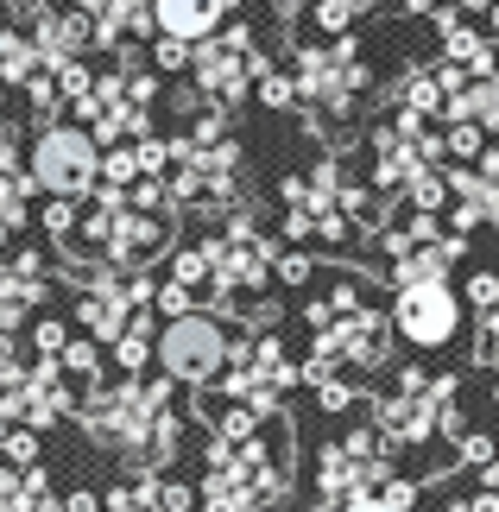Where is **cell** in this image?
Returning <instances> with one entry per match:
<instances>
[{
    "instance_id": "cell-1",
    "label": "cell",
    "mask_w": 499,
    "mask_h": 512,
    "mask_svg": "<svg viewBox=\"0 0 499 512\" xmlns=\"http://www.w3.org/2000/svg\"><path fill=\"white\" fill-rule=\"evenodd\" d=\"M171 386L165 373H139V380H127V373H114V380H95L83 392V405H76V418H83V430L102 449H114L133 475H165V468L177 462V449H184V411L171 405Z\"/></svg>"
},
{
    "instance_id": "cell-2",
    "label": "cell",
    "mask_w": 499,
    "mask_h": 512,
    "mask_svg": "<svg viewBox=\"0 0 499 512\" xmlns=\"http://www.w3.org/2000/svg\"><path fill=\"white\" fill-rule=\"evenodd\" d=\"M291 494V430L285 418H266V430L247 443H209L196 506L203 512H266Z\"/></svg>"
},
{
    "instance_id": "cell-3",
    "label": "cell",
    "mask_w": 499,
    "mask_h": 512,
    "mask_svg": "<svg viewBox=\"0 0 499 512\" xmlns=\"http://www.w3.org/2000/svg\"><path fill=\"white\" fill-rule=\"evenodd\" d=\"M26 171H32V184L45 196H70V203H83V196L102 184V146H95L89 127L51 121V127H38Z\"/></svg>"
},
{
    "instance_id": "cell-4",
    "label": "cell",
    "mask_w": 499,
    "mask_h": 512,
    "mask_svg": "<svg viewBox=\"0 0 499 512\" xmlns=\"http://www.w3.org/2000/svg\"><path fill=\"white\" fill-rule=\"evenodd\" d=\"M386 317H392V336L405 342V348H417V354H443V348L462 342L468 304H462V291H455L449 279H430V285L392 291Z\"/></svg>"
},
{
    "instance_id": "cell-5",
    "label": "cell",
    "mask_w": 499,
    "mask_h": 512,
    "mask_svg": "<svg viewBox=\"0 0 499 512\" xmlns=\"http://www.w3.org/2000/svg\"><path fill=\"white\" fill-rule=\"evenodd\" d=\"M228 354H234V336L222 329L215 310H190V317H171L158 329V373L177 380V386L209 392L215 373L228 367Z\"/></svg>"
},
{
    "instance_id": "cell-6",
    "label": "cell",
    "mask_w": 499,
    "mask_h": 512,
    "mask_svg": "<svg viewBox=\"0 0 499 512\" xmlns=\"http://www.w3.org/2000/svg\"><path fill=\"white\" fill-rule=\"evenodd\" d=\"M51 298V266L38 247L0 253V342H13L19 329H32V310H45Z\"/></svg>"
},
{
    "instance_id": "cell-7",
    "label": "cell",
    "mask_w": 499,
    "mask_h": 512,
    "mask_svg": "<svg viewBox=\"0 0 499 512\" xmlns=\"http://www.w3.org/2000/svg\"><path fill=\"white\" fill-rule=\"evenodd\" d=\"M386 475H392V462H367V456H354V449L335 437V443H323V456H316V500L342 506L354 494H373Z\"/></svg>"
},
{
    "instance_id": "cell-8",
    "label": "cell",
    "mask_w": 499,
    "mask_h": 512,
    "mask_svg": "<svg viewBox=\"0 0 499 512\" xmlns=\"http://www.w3.org/2000/svg\"><path fill=\"white\" fill-rule=\"evenodd\" d=\"M32 171L26 159H19V127L13 121H0V228H26L32 222Z\"/></svg>"
},
{
    "instance_id": "cell-9",
    "label": "cell",
    "mask_w": 499,
    "mask_h": 512,
    "mask_svg": "<svg viewBox=\"0 0 499 512\" xmlns=\"http://www.w3.org/2000/svg\"><path fill=\"white\" fill-rule=\"evenodd\" d=\"M152 19L165 38H184V45H203V38L222 32L228 0H152Z\"/></svg>"
},
{
    "instance_id": "cell-10",
    "label": "cell",
    "mask_w": 499,
    "mask_h": 512,
    "mask_svg": "<svg viewBox=\"0 0 499 512\" xmlns=\"http://www.w3.org/2000/svg\"><path fill=\"white\" fill-rule=\"evenodd\" d=\"M0 512H64L57 487L38 462H7L0 468Z\"/></svg>"
},
{
    "instance_id": "cell-11",
    "label": "cell",
    "mask_w": 499,
    "mask_h": 512,
    "mask_svg": "<svg viewBox=\"0 0 499 512\" xmlns=\"http://www.w3.org/2000/svg\"><path fill=\"white\" fill-rule=\"evenodd\" d=\"M32 76H45V57H38L32 32L7 13L0 19V89H32Z\"/></svg>"
},
{
    "instance_id": "cell-12",
    "label": "cell",
    "mask_w": 499,
    "mask_h": 512,
    "mask_svg": "<svg viewBox=\"0 0 499 512\" xmlns=\"http://www.w3.org/2000/svg\"><path fill=\"white\" fill-rule=\"evenodd\" d=\"M102 512H165V475H133L102 494Z\"/></svg>"
},
{
    "instance_id": "cell-13",
    "label": "cell",
    "mask_w": 499,
    "mask_h": 512,
    "mask_svg": "<svg viewBox=\"0 0 499 512\" xmlns=\"http://www.w3.org/2000/svg\"><path fill=\"white\" fill-rule=\"evenodd\" d=\"M449 253L443 247H417L411 260H398V266H386V279H392V291H405V285H430V279H449Z\"/></svg>"
},
{
    "instance_id": "cell-14",
    "label": "cell",
    "mask_w": 499,
    "mask_h": 512,
    "mask_svg": "<svg viewBox=\"0 0 499 512\" xmlns=\"http://www.w3.org/2000/svg\"><path fill=\"white\" fill-rule=\"evenodd\" d=\"M361 19H367V0H310V26H316V38L361 32Z\"/></svg>"
},
{
    "instance_id": "cell-15",
    "label": "cell",
    "mask_w": 499,
    "mask_h": 512,
    "mask_svg": "<svg viewBox=\"0 0 499 512\" xmlns=\"http://www.w3.org/2000/svg\"><path fill=\"white\" fill-rule=\"evenodd\" d=\"M316 272H323V260H316L310 247H278L272 253V285H285V291H310Z\"/></svg>"
},
{
    "instance_id": "cell-16",
    "label": "cell",
    "mask_w": 499,
    "mask_h": 512,
    "mask_svg": "<svg viewBox=\"0 0 499 512\" xmlns=\"http://www.w3.org/2000/svg\"><path fill=\"white\" fill-rule=\"evenodd\" d=\"M57 361H64V373H70V380H83V386L108 380V348H102V342H89V336H70Z\"/></svg>"
},
{
    "instance_id": "cell-17",
    "label": "cell",
    "mask_w": 499,
    "mask_h": 512,
    "mask_svg": "<svg viewBox=\"0 0 499 512\" xmlns=\"http://www.w3.org/2000/svg\"><path fill=\"white\" fill-rule=\"evenodd\" d=\"M443 146H449V165H474L493 140L481 121H443Z\"/></svg>"
},
{
    "instance_id": "cell-18",
    "label": "cell",
    "mask_w": 499,
    "mask_h": 512,
    "mask_svg": "<svg viewBox=\"0 0 499 512\" xmlns=\"http://www.w3.org/2000/svg\"><path fill=\"white\" fill-rule=\"evenodd\" d=\"M405 209H436V215L449 209V177H443V165H424V171L411 177V184H405Z\"/></svg>"
},
{
    "instance_id": "cell-19",
    "label": "cell",
    "mask_w": 499,
    "mask_h": 512,
    "mask_svg": "<svg viewBox=\"0 0 499 512\" xmlns=\"http://www.w3.org/2000/svg\"><path fill=\"white\" fill-rule=\"evenodd\" d=\"M462 304H468V317H487V310H499V272H493V260H487V266H468Z\"/></svg>"
},
{
    "instance_id": "cell-20",
    "label": "cell",
    "mask_w": 499,
    "mask_h": 512,
    "mask_svg": "<svg viewBox=\"0 0 499 512\" xmlns=\"http://www.w3.org/2000/svg\"><path fill=\"white\" fill-rule=\"evenodd\" d=\"M38 222H45V234H51L57 247H70L76 228H83V203H70V196H51V203L38 209Z\"/></svg>"
},
{
    "instance_id": "cell-21",
    "label": "cell",
    "mask_w": 499,
    "mask_h": 512,
    "mask_svg": "<svg viewBox=\"0 0 499 512\" xmlns=\"http://www.w3.org/2000/svg\"><path fill=\"white\" fill-rule=\"evenodd\" d=\"M253 102L266 108V114H291L297 108V83H291V70H266L253 83Z\"/></svg>"
},
{
    "instance_id": "cell-22",
    "label": "cell",
    "mask_w": 499,
    "mask_h": 512,
    "mask_svg": "<svg viewBox=\"0 0 499 512\" xmlns=\"http://www.w3.org/2000/svg\"><path fill=\"white\" fill-rule=\"evenodd\" d=\"M146 64L165 76V83H171V76H190V45H184V38H165V32H158L152 51H146Z\"/></svg>"
},
{
    "instance_id": "cell-23",
    "label": "cell",
    "mask_w": 499,
    "mask_h": 512,
    "mask_svg": "<svg viewBox=\"0 0 499 512\" xmlns=\"http://www.w3.org/2000/svg\"><path fill=\"white\" fill-rule=\"evenodd\" d=\"M468 361L499 373V310H487V317H474V342H468Z\"/></svg>"
},
{
    "instance_id": "cell-24",
    "label": "cell",
    "mask_w": 499,
    "mask_h": 512,
    "mask_svg": "<svg viewBox=\"0 0 499 512\" xmlns=\"http://www.w3.org/2000/svg\"><path fill=\"white\" fill-rule=\"evenodd\" d=\"M102 184L108 190H133L139 184V152L133 146H108L102 152Z\"/></svg>"
},
{
    "instance_id": "cell-25",
    "label": "cell",
    "mask_w": 499,
    "mask_h": 512,
    "mask_svg": "<svg viewBox=\"0 0 499 512\" xmlns=\"http://www.w3.org/2000/svg\"><path fill=\"white\" fill-rule=\"evenodd\" d=\"M152 310H158V317H190V310H203V304H196V291L190 285H177V279H158V298H152Z\"/></svg>"
},
{
    "instance_id": "cell-26",
    "label": "cell",
    "mask_w": 499,
    "mask_h": 512,
    "mask_svg": "<svg viewBox=\"0 0 499 512\" xmlns=\"http://www.w3.org/2000/svg\"><path fill=\"white\" fill-rule=\"evenodd\" d=\"M278 247H316V215L310 209H285L278 215Z\"/></svg>"
},
{
    "instance_id": "cell-27",
    "label": "cell",
    "mask_w": 499,
    "mask_h": 512,
    "mask_svg": "<svg viewBox=\"0 0 499 512\" xmlns=\"http://www.w3.org/2000/svg\"><path fill=\"white\" fill-rule=\"evenodd\" d=\"M443 228H449V234H474V228H487V203H462V196H455V203L443 209Z\"/></svg>"
},
{
    "instance_id": "cell-28",
    "label": "cell",
    "mask_w": 499,
    "mask_h": 512,
    "mask_svg": "<svg viewBox=\"0 0 499 512\" xmlns=\"http://www.w3.org/2000/svg\"><path fill=\"white\" fill-rule=\"evenodd\" d=\"M348 241H354V222H348L342 209L316 215V247H329V253H335V247H348Z\"/></svg>"
},
{
    "instance_id": "cell-29",
    "label": "cell",
    "mask_w": 499,
    "mask_h": 512,
    "mask_svg": "<svg viewBox=\"0 0 499 512\" xmlns=\"http://www.w3.org/2000/svg\"><path fill=\"white\" fill-rule=\"evenodd\" d=\"M297 317H304V329H310V336H316V329H335V304H329V291H304Z\"/></svg>"
},
{
    "instance_id": "cell-30",
    "label": "cell",
    "mask_w": 499,
    "mask_h": 512,
    "mask_svg": "<svg viewBox=\"0 0 499 512\" xmlns=\"http://www.w3.org/2000/svg\"><path fill=\"white\" fill-rule=\"evenodd\" d=\"M64 342H70L64 317H32V348L38 354H64Z\"/></svg>"
},
{
    "instance_id": "cell-31",
    "label": "cell",
    "mask_w": 499,
    "mask_h": 512,
    "mask_svg": "<svg viewBox=\"0 0 499 512\" xmlns=\"http://www.w3.org/2000/svg\"><path fill=\"white\" fill-rule=\"evenodd\" d=\"M455 449H462V462H468V468H487L499 443L487 437V430H462V437H455Z\"/></svg>"
},
{
    "instance_id": "cell-32",
    "label": "cell",
    "mask_w": 499,
    "mask_h": 512,
    "mask_svg": "<svg viewBox=\"0 0 499 512\" xmlns=\"http://www.w3.org/2000/svg\"><path fill=\"white\" fill-rule=\"evenodd\" d=\"M430 76H436V89H443V102H455V95H462V89L474 83V76H468L462 64H449V57H436V64H430Z\"/></svg>"
},
{
    "instance_id": "cell-33",
    "label": "cell",
    "mask_w": 499,
    "mask_h": 512,
    "mask_svg": "<svg viewBox=\"0 0 499 512\" xmlns=\"http://www.w3.org/2000/svg\"><path fill=\"white\" fill-rule=\"evenodd\" d=\"M19 380H26V361H13V354H0V405L19 392Z\"/></svg>"
},
{
    "instance_id": "cell-34",
    "label": "cell",
    "mask_w": 499,
    "mask_h": 512,
    "mask_svg": "<svg viewBox=\"0 0 499 512\" xmlns=\"http://www.w3.org/2000/svg\"><path fill=\"white\" fill-rule=\"evenodd\" d=\"M323 512H398V506H386L379 494H354V500H342V506H323Z\"/></svg>"
},
{
    "instance_id": "cell-35",
    "label": "cell",
    "mask_w": 499,
    "mask_h": 512,
    "mask_svg": "<svg viewBox=\"0 0 499 512\" xmlns=\"http://www.w3.org/2000/svg\"><path fill=\"white\" fill-rule=\"evenodd\" d=\"M272 19L278 26H297V19H310V0H272Z\"/></svg>"
},
{
    "instance_id": "cell-36",
    "label": "cell",
    "mask_w": 499,
    "mask_h": 512,
    "mask_svg": "<svg viewBox=\"0 0 499 512\" xmlns=\"http://www.w3.org/2000/svg\"><path fill=\"white\" fill-rule=\"evenodd\" d=\"M468 512H499V494H493V487H481V494H468Z\"/></svg>"
},
{
    "instance_id": "cell-37",
    "label": "cell",
    "mask_w": 499,
    "mask_h": 512,
    "mask_svg": "<svg viewBox=\"0 0 499 512\" xmlns=\"http://www.w3.org/2000/svg\"><path fill=\"white\" fill-rule=\"evenodd\" d=\"M481 487H493V494H499V449H493V462L481 468Z\"/></svg>"
},
{
    "instance_id": "cell-38",
    "label": "cell",
    "mask_w": 499,
    "mask_h": 512,
    "mask_svg": "<svg viewBox=\"0 0 499 512\" xmlns=\"http://www.w3.org/2000/svg\"><path fill=\"white\" fill-rule=\"evenodd\" d=\"M487 38L499 45V0H493V13H487Z\"/></svg>"
},
{
    "instance_id": "cell-39",
    "label": "cell",
    "mask_w": 499,
    "mask_h": 512,
    "mask_svg": "<svg viewBox=\"0 0 499 512\" xmlns=\"http://www.w3.org/2000/svg\"><path fill=\"white\" fill-rule=\"evenodd\" d=\"M443 512H468V500H443Z\"/></svg>"
},
{
    "instance_id": "cell-40",
    "label": "cell",
    "mask_w": 499,
    "mask_h": 512,
    "mask_svg": "<svg viewBox=\"0 0 499 512\" xmlns=\"http://www.w3.org/2000/svg\"><path fill=\"white\" fill-rule=\"evenodd\" d=\"M493 411H499V373H493Z\"/></svg>"
},
{
    "instance_id": "cell-41",
    "label": "cell",
    "mask_w": 499,
    "mask_h": 512,
    "mask_svg": "<svg viewBox=\"0 0 499 512\" xmlns=\"http://www.w3.org/2000/svg\"><path fill=\"white\" fill-rule=\"evenodd\" d=\"M493 272H499V253H493Z\"/></svg>"
},
{
    "instance_id": "cell-42",
    "label": "cell",
    "mask_w": 499,
    "mask_h": 512,
    "mask_svg": "<svg viewBox=\"0 0 499 512\" xmlns=\"http://www.w3.org/2000/svg\"><path fill=\"white\" fill-rule=\"evenodd\" d=\"M196 512H203V506H196Z\"/></svg>"
}]
</instances>
